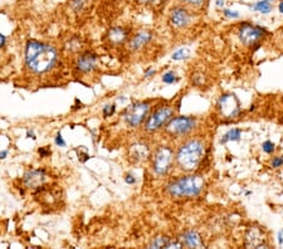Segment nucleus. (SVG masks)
Listing matches in <instances>:
<instances>
[{
    "instance_id": "nucleus-35",
    "label": "nucleus",
    "mask_w": 283,
    "mask_h": 249,
    "mask_svg": "<svg viewBox=\"0 0 283 249\" xmlns=\"http://www.w3.org/2000/svg\"><path fill=\"white\" fill-rule=\"evenodd\" d=\"M223 5H224V0H217V6L222 8Z\"/></svg>"
},
{
    "instance_id": "nucleus-21",
    "label": "nucleus",
    "mask_w": 283,
    "mask_h": 249,
    "mask_svg": "<svg viewBox=\"0 0 283 249\" xmlns=\"http://www.w3.org/2000/svg\"><path fill=\"white\" fill-rule=\"evenodd\" d=\"M189 57V51L188 49H185V48H181V49H179V51L175 52L174 54H172V59L174 61H181V59H185Z\"/></svg>"
},
{
    "instance_id": "nucleus-37",
    "label": "nucleus",
    "mask_w": 283,
    "mask_h": 249,
    "mask_svg": "<svg viewBox=\"0 0 283 249\" xmlns=\"http://www.w3.org/2000/svg\"><path fill=\"white\" fill-rule=\"evenodd\" d=\"M280 11L283 14V1L280 4Z\"/></svg>"
},
{
    "instance_id": "nucleus-14",
    "label": "nucleus",
    "mask_w": 283,
    "mask_h": 249,
    "mask_svg": "<svg viewBox=\"0 0 283 249\" xmlns=\"http://www.w3.org/2000/svg\"><path fill=\"white\" fill-rule=\"evenodd\" d=\"M181 243L186 247H190V248H200L203 247V241H201L200 236H199L196 232H186L181 236Z\"/></svg>"
},
{
    "instance_id": "nucleus-19",
    "label": "nucleus",
    "mask_w": 283,
    "mask_h": 249,
    "mask_svg": "<svg viewBox=\"0 0 283 249\" xmlns=\"http://www.w3.org/2000/svg\"><path fill=\"white\" fill-rule=\"evenodd\" d=\"M253 10L260 11L262 14H267L272 10V6H271L270 0H262V1H258L257 4L253 5Z\"/></svg>"
},
{
    "instance_id": "nucleus-2",
    "label": "nucleus",
    "mask_w": 283,
    "mask_h": 249,
    "mask_svg": "<svg viewBox=\"0 0 283 249\" xmlns=\"http://www.w3.org/2000/svg\"><path fill=\"white\" fill-rule=\"evenodd\" d=\"M205 147L199 140H190L179 148L176 155V161L180 169L185 171H193L200 165L204 157Z\"/></svg>"
},
{
    "instance_id": "nucleus-25",
    "label": "nucleus",
    "mask_w": 283,
    "mask_h": 249,
    "mask_svg": "<svg viewBox=\"0 0 283 249\" xmlns=\"http://www.w3.org/2000/svg\"><path fill=\"white\" fill-rule=\"evenodd\" d=\"M186 4L189 5H193V6H201L204 3H205V0H184Z\"/></svg>"
},
{
    "instance_id": "nucleus-6",
    "label": "nucleus",
    "mask_w": 283,
    "mask_h": 249,
    "mask_svg": "<svg viewBox=\"0 0 283 249\" xmlns=\"http://www.w3.org/2000/svg\"><path fill=\"white\" fill-rule=\"evenodd\" d=\"M172 115H174V110L170 106H165L156 110V111L153 112L147 119L145 128L147 131H150V132L159 130V128H161L164 124H166L167 122L172 119Z\"/></svg>"
},
{
    "instance_id": "nucleus-18",
    "label": "nucleus",
    "mask_w": 283,
    "mask_h": 249,
    "mask_svg": "<svg viewBox=\"0 0 283 249\" xmlns=\"http://www.w3.org/2000/svg\"><path fill=\"white\" fill-rule=\"evenodd\" d=\"M241 135H242L241 130H238V128H233V130L228 131V132L225 133L224 136H223V138L220 140V142L227 143L228 141H238L239 138H241Z\"/></svg>"
},
{
    "instance_id": "nucleus-27",
    "label": "nucleus",
    "mask_w": 283,
    "mask_h": 249,
    "mask_svg": "<svg viewBox=\"0 0 283 249\" xmlns=\"http://www.w3.org/2000/svg\"><path fill=\"white\" fill-rule=\"evenodd\" d=\"M114 112H115V106H106L104 109V115L106 117L112 116V115H114Z\"/></svg>"
},
{
    "instance_id": "nucleus-9",
    "label": "nucleus",
    "mask_w": 283,
    "mask_h": 249,
    "mask_svg": "<svg viewBox=\"0 0 283 249\" xmlns=\"http://www.w3.org/2000/svg\"><path fill=\"white\" fill-rule=\"evenodd\" d=\"M266 34V30L262 29L261 27H256V25H251V24H242V27L239 28V39L242 43L246 45L254 44L258 39Z\"/></svg>"
},
{
    "instance_id": "nucleus-11",
    "label": "nucleus",
    "mask_w": 283,
    "mask_h": 249,
    "mask_svg": "<svg viewBox=\"0 0 283 249\" xmlns=\"http://www.w3.org/2000/svg\"><path fill=\"white\" fill-rule=\"evenodd\" d=\"M97 63V57L92 52H85L78 57L76 62L77 71L81 73H88V72L93 71Z\"/></svg>"
},
{
    "instance_id": "nucleus-10",
    "label": "nucleus",
    "mask_w": 283,
    "mask_h": 249,
    "mask_svg": "<svg viewBox=\"0 0 283 249\" xmlns=\"http://www.w3.org/2000/svg\"><path fill=\"white\" fill-rule=\"evenodd\" d=\"M247 248H267L266 238L263 236L262 231L260 228L252 227L246 233V242H244Z\"/></svg>"
},
{
    "instance_id": "nucleus-13",
    "label": "nucleus",
    "mask_w": 283,
    "mask_h": 249,
    "mask_svg": "<svg viewBox=\"0 0 283 249\" xmlns=\"http://www.w3.org/2000/svg\"><path fill=\"white\" fill-rule=\"evenodd\" d=\"M24 184L30 189H37L44 183L45 180V171L44 170H32L27 172L23 178Z\"/></svg>"
},
{
    "instance_id": "nucleus-36",
    "label": "nucleus",
    "mask_w": 283,
    "mask_h": 249,
    "mask_svg": "<svg viewBox=\"0 0 283 249\" xmlns=\"http://www.w3.org/2000/svg\"><path fill=\"white\" fill-rule=\"evenodd\" d=\"M143 1L147 4H152V3H155V1H157V0H143Z\"/></svg>"
},
{
    "instance_id": "nucleus-20",
    "label": "nucleus",
    "mask_w": 283,
    "mask_h": 249,
    "mask_svg": "<svg viewBox=\"0 0 283 249\" xmlns=\"http://www.w3.org/2000/svg\"><path fill=\"white\" fill-rule=\"evenodd\" d=\"M169 242L170 239L167 237H157V238H155L151 242L150 248H166Z\"/></svg>"
},
{
    "instance_id": "nucleus-26",
    "label": "nucleus",
    "mask_w": 283,
    "mask_h": 249,
    "mask_svg": "<svg viewBox=\"0 0 283 249\" xmlns=\"http://www.w3.org/2000/svg\"><path fill=\"white\" fill-rule=\"evenodd\" d=\"M224 15L228 16V18H238L239 13L233 10H229V9H224Z\"/></svg>"
},
{
    "instance_id": "nucleus-5",
    "label": "nucleus",
    "mask_w": 283,
    "mask_h": 249,
    "mask_svg": "<svg viewBox=\"0 0 283 249\" xmlns=\"http://www.w3.org/2000/svg\"><path fill=\"white\" fill-rule=\"evenodd\" d=\"M172 157H174V152L170 147L161 146L157 148L153 156V171L156 172L157 175H165L171 166Z\"/></svg>"
},
{
    "instance_id": "nucleus-12",
    "label": "nucleus",
    "mask_w": 283,
    "mask_h": 249,
    "mask_svg": "<svg viewBox=\"0 0 283 249\" xmlns=\"http://www.w3.org/2000/svg\"><path fill=\"white\" fill-rule=\"evenodd\" d=\"M170 21L174 27L176 28H183L186 27L190 21V15H189L188 10L185 8H180V6H176L171 10V14H170Z\"/></svg>"
},
{
    "instance_id": "nucleus-31",
    "label": "nucleus",
    "mask_w": 283,
    "mask_h": 249,
    "mask_svg": "<svg viewBox=\"0 0 283 249\" xmlns=\"http://www.w3.org/2000/svg\"><path fill=\"white\" fill-rule=\"evenodd\" d=\"M126 183H129V184H133V183H135V179L133 178V176H126Z\"/></svg>"
},
{
    "instance_id": "nucleus-15",
    "label": "nucleus",
    "mask_w": 283,
    "mask_h": 249,
    "mask_svg": "<svg viewBox=\"0 0 283 249\" xmlns=\"http://www.w3.org/2000/svg\"><path fill=\"white\" fill-rule=\"evenodd\" d=\"M151 38H152V34H151L150 32L142 30V32H139L138 34L131 39L130 44L129 45H130L131 49L136 51V49H140V48H142L143 45L147 44V43L151 40Z\"/></svg>"
},
{
    "instance_id": "nucleus-24",
    "label": "nucleus",
    "mask_w": 283,
    "mask_h": 249,
    "mask_svg": "<svg viewBox=\"0 0 283 249\" xmlns=\"http://www.w3.org/2000/svg\"><path fill=\"white\" fill-rule=\"evenodd\" d=\"M72 5H73L74 10H81L86 5V0H73Z\"/></svg>"
},
{
    "instance_id": "nucleus-1",
    "label": "nucleus",
    "mask_w": 283,
    "mask_h": 249,
    "mask_svg": "<svg viewBox=\"0 0 283 249\" xmlns=\"http://www.w3.org/2000/svg\"><path fill=\"white\" fill-rule=\"evenodd\" d=\"M58 59L56 48L38 40H29L25 47V64L35 74L47 73Z\"/></svg>"
},
{
    "instance_id": "nucleus-29",
    "label": "nucleus",
    "mask_w": 283,
    "mask_h": 249,
    "mask_svg": "<svg viewBox=\"0 0 283 249\" xmlns=\"http://www.w3.org/2000/svg\"><path fill=\"white\" fill-rule=\"evenodd\" d=\"M56 143H57V145H58V146H63V147H64V146H66V142H64L63 138L61 137V135H58V136H57V137H56Z\"/></svg>"
},
{
    "instance_id": "nucleus-23",
    "label": "nucleus",
    "mask_w": 283,
    "mask_h": 249,
    "mask_svg": "<svg viewBox=\"0 0 283 249\" xmlns=\"http://www.w3.org/2000/svg\"><path fill=\"white\" fill-rule=\"evenodd\" d=\"M263 151L267 152V154H272V152L275 151V145H273L271 141H266V142L263 143Z\"/></svg>"
},
{
    "instance_id": "nucleus-7",
    "label": "nucleus",
    "mask_w": 283,
    "mask_h": 249,
    "mask_svg": "<svg viewBox=\"0 0 283 249\" xmlns=\"http://www.w3.org/2000/svg\"><path fill=\"white\" fill-rule=\"evenodd\" d=\"M148 110H150V106L145 102L134 104L133 106L129 107V110L125 114V121L131 127H138L147 117Z\"/></svg>"
},
{
    "instance_id": "nucleus-32",
    "label": "nucleus",
    "mask_w": 283,
    "mask_h": 249,
    "mask_svg": "<svg viewBox=\"0 0 283 249\" xmlns=\"http://www.w3.org/2000/svg\"><path fill=\"white\" fill-rule=\"evenodd\" d=\"M152 74H155V71H153V69H148L147 72H146V77H150V76H152Z\"/></svg>"
},
{
    "instance_id": "nucleus-3",
    "label": "nucleus",
    "mask_w": 283,
    "mask_h": 249,
    "mask_svg": "<svg viewBox=\"0 0 283 249\" xmlns=\"http://www.w3.org/2000/svg\"><path fill=\"white\" fill-rule=\"evenodd\" d=\"M204 179L199 175L179 178L167 185V193L172 198H194L203 191Z\"/></svg>"
},
{
    "instance_id": "nucleus-30",
    "label": "nucleus",
    "mask_w": 283,
    "mask_h": 249,
    "mask_svg": "<svg viewBox=\"0 0 283 249\" xmlns=\"http://www.w3.org/2000/svg\"><path fill=\"white\" fill-rule=\"evenodd\" d=\"M4 44H5V37L3 34H0V48L3 47Z\"/></svg>"
},
{
    "instance_id": "nucleus-34",
    "label": "nucleus",
    "mask_w": 283,
    "mask_h": 249,
    "mask_svg": "<svg viewBox=\"0 0 283 249\" xmlns=\"http://www.w3.org/2000/svg\"><path fill=\"white\" fill-rule=\"evenodd\" d=\"M6 155H8V151H0V159H5Z\"/></svg>"
},
{
    "instance_id": "nucleus-8",
    "label": "nucleus",
    "mask_w": 283,
    "mask_h": 249,
    "mask_svg": "<svg viewBox=\"0 0 283 249\" xmlns=\"http://www.w3.org/2000/svg\"><path fill=\"white\" fill-rule=\"evenodd\" d=\"M218 110L224 119H234L241 114L238 98L234 95H223L218 101Z\"/></svg>"
},
{
    "instance_id": "nucleus-16",
    "label": "nucleus",
    "mask_w": 283,
    "mask_h": 249,
    "mask_svg": "<svg viewBox=\"0 0 283 249\" xmlns=\"http://www.w3.org/2000/svg\"><path fill=\"white\" fill-rule=\"evenodd\" d=\"M107 37H109L110 42L114 43V44H121V43H124L127 39V32L124 28L116 27L110 30Z\"/></svg>"
},
{
    "instance_id": "nucleus-33",
    "label": "nucleus",
    "mask_w": 283,
    "mask_h": 249,
    "mask_svg": "<svg viewBox=\"0 0 283 249\" xmlns=\"http://www.w3.org/2000/svg\"><path fill=\"white\" fill-rule=\"evenodd\" d=\"M282 237H283V232L281 231L280 234H278V242H280V244L283 243V238H282Z\"/></svg>"
},
{
    "instance_id": "nucleus-28",
    "label": "nucleus",
    "mask_w": 283,
    "mask_h": 249,
    "mask_svg": "<svg viewBox=\"0 0 283 249\" xmlns=\"http://www.w3.org/2000/svg\"><path fill=\"white\" fill-rule=\"evenodd\" d=\"M283 165V157H277L272 161V166L273 167H280Z\"/></svg>"
},
{
    "instance_id": "nucleus-22",
    "label": "nucleus",
    "mask_w": 283,
    "mask_h": 249,
    "mask_svg": "<svg viewBox=\"0 0 283 249\" xmlns=\"http://www.w3.org/2000/svg\"><path fill=\"white\" fill-rule=\"evenodd\" d=\"M162 81H164V83H166V85H171V83H174L175 81H176L174 72L170 71L167 72V73H165L164 76H162Z\"/></svg>"
},
{
    "instance_id": "nucleus-17",
    "label": "nucleus",
    "mask_w": 283,
    "mask_h": 249,
    "mask_svg": "<svg viewBox=\"0 0 283 249\" xmlns=\"http://www.w3.org/2000/svg\"><path fill=\"white\" fill-rule=\"evenodd\" d=\"M133 156L136 160H143L148 156V148L145 145H135L133 147Z\"/></svg>"
},
{
    "instance_id": "nucleus-4",
    "label": "nucleus",
    "mask_w": 283,
    "mask_h": 249,
    "mask_svg": "<svg viewBox=\"0 0 283 249\" xmlns=\"http://www.w3.org/2000/svg\"><path fill=\"white\" fill-rule=\"evenodd\" d=\"M196 121L193 117L180 116L171 119L166 124V131L172 136H184L195 127Z\"/></svg>"
}]
</instances>
